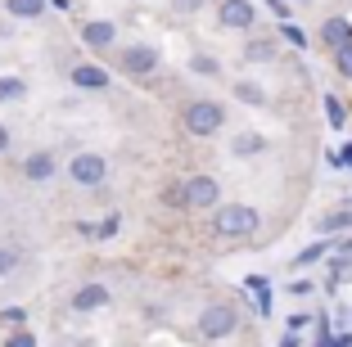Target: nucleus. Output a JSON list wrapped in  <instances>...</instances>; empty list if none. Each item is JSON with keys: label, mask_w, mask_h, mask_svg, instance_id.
Masks as SVG:
<instances>
[{"label": "nucleus", "mask_w": 352, "mask_h": 347, "mask_svg": "<svg viewBox=\"0 0 352 347\" xmlns=\"http://www.w3.org/2000/svg\"><path fill=\"white\" fill-rule=\"evenodd\" d=\"M217 23H221L226 32H253L258 10H253L249 0H221V5H217Z\"/></svg>", "instance_id": "obj_7"}, {"label": "nucleus", "mask_w": 352, "mask_h": 347, "mask_svg": "<svg viewBox=\"0 0 352 347\" xmlns=\"http://www.w3.org/2000/svg\"><path fill=\"white\" fill-rule=\"evenodd\" d=\"M321 257H325V244H311L307 253H298V257H294V266H311V262H321Z\"/></svg>", "instance_id": "obj_25"}, {"label": "nucleus", "mask_w": 352, "mask_h": 347, "mask_svg": "<svg viewBox=\"0 0 352 347\" xmlns=\"http://www.w3.org/2000/svg\"><path fill=\"white\" fill-rule=\"evenodd\" d=\"M316 316H307V311H294V316H285V325H289V334H298V329H307Z\"/></svg>", "instance_id": "obj_26"}, {"label": "nucleus", "mask_w": 352, "mask_h": 347, "mask_svg": "<svg viewBox=\"0 0 352 347\" xmlns=\"http://www.w3.org/2000/svg\"><path fill=\"white\" fill-rule=\"evenodd\" d=\"M113 230H118V216H109V221H100V225H95V235H100V239H109Z\"/></svg>", "instance_id": "obj_33"}, {"label": "nucleus", "mask_w": 352, "mask_h": 347, "mask_svg": "<svg viewBox=\"0 0 352 347\" xmlns=\"http://www.w3.org/2000/svg\"><path fill=\"white\" fill-rule=\"evenodd\" d=\"M23 320H28V316H23L19 306H10V311H0V325H5V329H19Z\"/></svg>", "instance_id": "obj_28"}, {"label": "nucleus", "mask_w": 352, "mask_h": 347, "mask_svg": "<svg viewBox=\"0 0 352 347\" xmlns=\"http://www.w3.org/2000/svg\"><path fill=\"white\" fill-rule=\"evenodd\" d=\"M186 203L190 212H212V208L221 203V181L217 176H186Z\"/></svg>", "instance_id": "obj_6"}, {"label": "nucleus", "mask_w": 352, "mask_h": 347, "mask_svg": "<svg viewBox=\"0 0 352 347\" xmlns=\"http://www.w3.org/2000/svg\"><path fill=\"white\" fill-rule=\"evenodd\" d=\"M23 176H28L32 185H45V181H54V176H59V158H54L50 149H36V153H28V158H23Z\"/></svg>", "instance_id": "obj_9"}, {"label": "nucleus", "mask_w": 352, "mask_h": 347, "mask_svg": "<svg viewBox=\"0 0 352 347\" xmlns=\"http://www.w3.org/2000/svg\"><path fill=\"white\" fill-rule=\"evenodd\" d=\"M262 225V212L253 203H217L212 208V235L217 239H253Z\"/></svg>", "instance_id": "obj_1"}, {"label": "nucleus", "mask_w": 352, "mask_h": 347, "mask_svg": "<svg viewBox=\"0 0 352 347\" xmlns=\"http://www.w3.org/2000/svg\"><path fill=\"white\" fill-rule=\"evenodd\" d=\"M19 262H23L19 244H0V280L10 276V271H14V266H19Z\"/></svg>", "instance_id": "obj_22"}, {"label": "nucleus", "mask_w": 352, "mask_h": 347, "mask_svg": "<svg viewBox=\"0 0 352 347\" xmlns=\"http://www.w3.org/2000/svg\"><path fill=\"white\" fill-rule=\"evenodd\" d=\"M348 41H352V23H348V19H325V23H321V45L343 50Z\"/></svg>", "instance_id": "obj_13"}, {"label": "nucleus", "mask_w": 352, "mask_h": 347, "mask_svg": "<svg viewBox=\"0 0 352 347\" xmlns=\"http://www.w3.org/2000/svg\"><path fill=\"white\" fill-rule=\"evenodd\" d=\"M235 100L249 104V109H267V91H262L258 82H249V77H244V82H235Z\"/></svg>", "instance_id": "obj_15"}, {"label": "nucleus", "mask_w": 352, "mask_h": 347, "mask_svg": "<svg viewBox=\"0 0 352 347\" xmlns=\"http://www.w3.org/2000/svg\"><path fill=\"white\" fill-rule=\"evenodd\" d=\"M230 153H235V158H258V153H267V135L262 131H239L235 140H230Z\"/></svg>", "instance_id": "obj_14"}, {"label": "nucleus", "mask_w": 352, "mask_h": 347, "mask_svg": "<svg viewBox=\"0 0 352 347\" xmlns=\"http://www.w3.org/2000/svg\"><path fill=\"white\" fill-rule=\"evenodd\" d=\"M45 10V0H5V14L10 19H36Z\"/></svg>", "instance_id": "obj_19"}, {"label": "nucleus", "mask_w": 352, "mask_h": 347, "mask_svg": "<svg viewBox=\"0 0 352 347\" xmlns=\"http://www.w3.org/2000/svg\"><path fill=\"white\" fill-rule=\"evenodd\" d=\"M68 181L82 185V190H95V185L109 181V158L104 153H77V158H68Z\"/></svg>", "instance_id": "obj_5"}, {"label": "nucleus", "mask_w": 352, "mask_h": 347, "mask_svg": "<svg viewBox=\"0 0 352 347\" xmlns=\"http://www.w3.org/2000/svg\"><path fill=\"white\" fill-rule=\"evenodd\" d=\"M343 163H348V167H352V144H348V149H343Z\"/></svg>", "instance_id": "obj_35"}, {"label": "nucleus", "mask_w": 352, "mask_h": 347, "mask_svg": "<svg viewBox=\"0 0 352 347\" xmlns=\"http://www.w3.org/2000/svg\"><path fill=\"white\" fill-rule=\"evenodd\" d=\"M172 10L186 19V14H199V10H204V0H172Z\"/></svg>", "instance_id": "obj_30"}, {"label": "nucleus", "mask_w": 352, "mask_h": 347, "mask_svg": "<svg viewBox=\"0 0 352 347\" xmlns=\"http://www.w3.org/2000/svg\"><path fill=\"white\" fill-rule=\"evenodd\" d=\"M5 347H36V338H32L28 329H14V334L5 338Z\"/></svg>", "instance_id": "obj_27"}, {"label": "nucleus", "mask_w": 352, "mask_h": 347, "mask_svg": "<svg viewBox=\"0 0 352 347\" xmlns=\"http://www.w3.org/2000/svg\"><path fill=\"white\" fill-rule=\"evenodd\" d=\"M82 45H86V50H95V54L113 50V45H118V27H113L109 19H91V23L82 27Z\"/></svg>", "instance_id": "obj_10"}, {"label": "nucleus", "mask_w": 352, "mask_h": 347, "mask_svg": "<svg viewBox=\"0 0 352 347\" xmlns=\"http://www.w3.org/2000/svg\"><path fill=\"white\" fill-rule=\"evenodd\" d=\"M285 289H289L294 298H307L311 293V280H294V284H285Z\"/></svg>", "instance_id": "obj_31"}, {"label": "nucleus", "mask_w": 352, "mask_h": 347, "mask_svg": "<svg viewBox=\"0 0 352 347\" xmlns=\"http://www.w3.org/2000/svg\"><path fill=\"white\" fill-rule=\"evenodd\" d=\"M190 72L195 77H221V59L217 54H190Z\"/></svg>", "instance_id": "obj_17"}, {"label": "nucleus", "mask_w": 352, "mask_h": 347, "mask_svg": "<svg viewBox=\"0 0 352 347\" xmlns=\"http://www.w3.org/2000/svg\"><path fill=\"white\" fill-rule=\"evenodd\" d=\"M28 100V82L23 77H0V104H23Z\"/></svg>", "instance_id": "obj_16"}, {"label": "nucleus", "mask_w": 352, "mask_h": 347, "mask_svg": "<svg viewBox=\"0 0 352 347\" xmlns=\"http://www.w3.org/2000/svg\"><path fill=\"white\" fill-rule=\"evenodd\" d=\"M239 329V311L230 302H208L204 311H199V334L212 338V343H221V338H230Z\"/></svg>", "instance_id": "obj_4"}, {"label": "nucleus", "mask_w": 352, "mask_h": 347, "mask_svg": "<svg viewBox=\"0 0 352 347\" xmlns=\"http://www.w3.org/2000/svg\"><path fill=\"white\" fill-rule=\"evenodd\" d=\"M68 77H73L77 91H104V86H109V72H104L100 63H73Z\"/></svg>", "instance_id": "obj_11"}, {"label": "nucleus", "mask_w": 352, "mask_h": 347, "mask_svg": "<svg viewBox=\"0 0 352 347\" xmlns=\"http://www.w3.org/2000/svg\"><path fill=\"white\" fill-rule=\"evenodd\" d=\"M276 59V45L271 41H249L244 45V63H271Z\"/></svg>", "instance_id": "obj_20"}, {"label": "nucleus", "mask_w": 352, "mask_h": 347, "mask_svg": "<svg viewBox=\"0 0 352 347\" xmlns=\"http://www.w3.org/2000/svg\"><path fill=\"white\" fill-rule=\"evenodd\" d=\"M325 117H330L334 131H339V126L348 122V113H343V100H339V95H325Z\"/></svg>", "instance_id": "obj_23"}, {"label": "nucleus", "mask_w": 352, "mask_h": 347, "mask_svg": "<svg viewBox=\"0 0 352 347\" xmlns=\"http://www.w3.org/2000/svg\"><path fill=\"white\" fill-rule=\"evenodd\" d=\"M10 149H14V135H10V126L0 122V158H5V153H10Z\"/></svg>", "instance_id": "obj_32"}, {"label": "nucleus", "mask_w": 352, "mask_h": 347, "mask_svg": "<svg viewBox=\"0 0 352 347\" xmlns=\"http://www.w3.org/2000/svg\"><path fill=\"white\" fill-rule=\"evenodd\" d=\"M163 208H172V212H190V203H186V181L163 185Z\"/></svg>", "instance_id": "obj_18"}, {"label": "nucleus", "mask_w": 352, "mask_h": 347, "mask_svg": "<svg viewBox=\"0 0 352 347\" xmlns=\"http://www.w3.org/2000/svg\"><path fill=\"white\" fill-rule=\"evenodd\" d=\"M280 32H285V41H289V45H298V50L307 45V36H302V27H294V23H285Z\"/></svg>", "instance_id": "obj_29"}, {"label": "nucleus", "mask_w": 352, "mask_h": 347, "mask_svg": "<svg viewBox=\"0 0 352 347\" xmlns=\"http://www.w3.org/2000/svg\"><path fill=\"white\" fill-rule=\"evenodd\" d=\"M158 63H163V59H158V50H154V45H145V41L122 45V50H118V72H122V77H131V82L154 77Z\"/></svg>", "instance_id": "obj_3"}, {"label": "nucleus", "mask_w": 352, "mask_h": 347, "mask_svg": "<svg viewBox=\"0 0 352 347\" xmlns=\"http://www.w3.org/2000/svg\"><path fill=\"white\" fill-rule=\"evenodd\" d=\"M280 347H298V334H280Z\"/></svg>", "instance_id": "obj_34"}, {"label": "nucleus", "mask_w": 352, "mask_h": 347, "mask_svg": "<svg viewBox=\"0 0 352 347\" xmlns=\"http://www.w3.org/2000/svg\"><path fill=\"white\" fill-rule=\"evenodd\" d=\"M181 122H186V131L195 135V140H212V135L226 126V104H217V100H190L186 113H181Z\"/></svg>", "instance_id": "obj_2"}, {"label": "nucleus", "mask_w": 352, "mask_h": 347, "mask_svg": "<svg viewBox=\"0 0 352 347\" xmlns=\"http://www.w3.org/2000/svg\"><path fill=\"white\" fill-rule=\"evenodd\" d=\"M244 289H253L258 311H271V289H267V280H262V276H249V280H244Z\"/></svg>", "instance_id": "obj_21"}, {"label": "nucleus", "mask_w": 352, "mask_h": 347, "mask_svg": "<svg viewBox=\"0 0 352 347\" xmlns=\"http://www.w3.org/2000/svg\"><path fill=\"white\" fill-rule=\"evenodd\" d=\"M334 63H339V72H343V77L352 82V41L343 45V50H334Z\"/></svg>", "instance_id": "obj_24"}, {"label": "nucleus", "mask_w": 352, "mask_h": 347, "mask_svg": "<svg viewBox=\"0 0 352 347\" xmlns=\"http://www.w3.org/2000/svg\"><path fill=\"white\" fill-rule=\"evenodd\" d=\"M109 302H113V293H109V284H100V280H86V284L68 298V306H73L77 316H86V311H104Z\"/></svg>", "instance_id": "obj_8"}, {"label": "nucleus", "mask_w": 352, "mask_h": 347, "mask_svg": "<svg viewBox=\"0 0 352 347\" xmlns=\"http://www.w3.org/2000/svg\"><path fill=\"white\" fill-rule=\"evenodd\" d=\"M352 230V203L348 208H330V212L316 216V235H343Z\"/></svg>", "instance_id": "obj_12"}]
</instances>
